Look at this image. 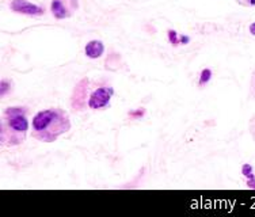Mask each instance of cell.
<instances>
[{
    "mask_svg": "<svg viewBox=\"0 0 255 217\" xmlns=\"http://www.w3.org/2000/svg\"><path fill=\"white\" fill-rule=\"evenodd\" d=\"M71 128L68 113L63 108H45L31 119V137L41 143H54Z\"/></svg>",
    "mask_w": 255,
    "mask_h": 217,
    "instance_id": "6da1fadb",
    "label": "cell"
},
{
    "mask_svg": "<svg viewBox=\"0 0 255 217\" xmlns=\"http://www.w3.org/2000/svg\"><path fill=\"white\" fill-rule=\"evenodd\" d=\"M29 108L10 106L0 119V144L1 147H16L26 140L29 130Z\"/></svg>",
    "mask_w": 255,
    "mask_h": 217,
    "instance_id": "7a4b0ae2",
    "label": "cell"
},
{
    "mask_svg": "<svg viewBox=\"0 0 255 217\" xmlns=\"http://www.w3.org/2000/svg\"><path fill=\"white\" fill-rule=\"evenodd\" d=\"M89 78L79 80L75 86L72 95H71V106L75 111H83L86 106H89Z\"/></svg>",
    "mask_w": 255,
    "mask_h": 217,
    "instance_id": "3957f363",
    "label": "cell"
},
{
    "mask_svg": "<svg viewBox=\"0 0 255 217\" xmlns=\"http://www.w3.org/2000/svg\"><path fill=\"white\" fill-rule=\"evenodd\" d=\"M79 8V0H52L50 11L56 19H67L74 16Z\"/></svg>",
    "mask_w": 255,
    "mask_h": 217,
    "instance_id": "277c9868",
    "label": "cell"
},
{
    "mask_svg": "<svg viewBox=\"0 0 255 217\" xmlns=\"http://www.w3.org/2000/svg\"><path fill=\"white\" fill-rule=\"evenodd\" d=\"M114 95L113 87H98L94 90L89 98V108L93 110H103L110 106V101Z\"/></svg>",
    "mask_w": 255,
    "mask_h": 217,
    "instance_id": "5b68a950",
    "label": "cell"
},
{
    "mask_svg": "<svg viewBox=\"0 0 255 217\" xmlns=\"http://www.w3.org/2000/svg\"><path fill=\"white\" fill-rule=\"evenodd\" d=\"M10 10L16 14L30 15V16H38L44 14V8L38 4H34L27 0H11Z\"/></svg>",
    "mask_w": 255,
    "mask_h": 217,
    "instance_id": "8992f818",
    "label": "cell"
},
{
    "mask_svg": "<svg viewBox=\"0 0 255 217\" xmlns=\"http://www.w3.org/2000/svg\"><path fill=\"white\" fill-rule=\"evenodd\" d=\"M105 52V46L103 42L99 40H93L86 44L84 46V53L89 59H99Z\"/></svg>",
    "mask_w": 255,
    "mask_h": 217,
    "instance_id": "52a82bcc",
    "label": "cell"
},
{
    "mask_svg": "<svg viewBox=\"0 0 255 217\" xmlns=\"http://www.w3.org/2000/svg\"><path fill=\"white\" fill-rule=\"evenodd\" d=\"M11 91V82L10 80H5V79H1L0 82V94L1 97H5V95L10 94Z\"/></svg>",
    "mask_w": 255,
    "mask_h": 217,
    "instance_id": "ba28073f",
    "label": "cell"
},
{
    "mask_svg": "<svg viewBox=\"0 0 255 217\" xmlns=\"http://www.w3.org/2000/svg\"><path fill=\"white\" fill-rule=\"evenodd\" d=\"M212 79V71L209 68H205L202 69L201 72V76H200V84L201 86H204V84H206L209 80Z\"/></svg>",
    "mask_w": 255,
    "mask_h": 217,
    "instance_id": "9c48e42d",
    "label": "cell"
},
{
    "mask_svg": "<svg viewBox=\"0 0 255 217\" xmlns=\"http://www.w3.org/2000/svg\"><path fill=\"white\" fill-rule=\"evenodd\" d=\"M167 37H168V41H170L174 46L179 44V34H178L175 30H168V34H167Z\"/></svg>",
    "mask_w": 255,
    "mask_h": 217,
    "instance_id": "30bf717a",
    "label": "cell"
},
{
    "mask_svg": "<svg viewBox=\"0 0 255 217\" xmlns=\"http://www.w3.org/2000/svg\"><path fill=\"white\" fill-rule=\"evenodd\" d=\"M242 171H243V175H245V177L249 178V181L255 178V175L253 174V167H251L250 164H245L243 168H242Z\"/></svg>",
    "mask_w": 255,
    "mask_h": 217,
    "instance_id": "8fae6325",
    "label": "cell"
},
{
    "mask_svg": "<svg viewBox=\"0 0 255 217\" xmlns=\"http://www.w3.org/2000/svg\"><path fill=\"white\" fill-rule=\"evenodd\" d=\"M144 114H145V110L144 108H138V110L129 111V117L130 118H141V117H144Z\"/></svg>",
    "mask_w": 255,
    "mask_h": 217,
    "instance_id": "7c38bea8",
    "label": "cell"
},
{
    "mask_svg": "<svg viewBox=\"0 0 255 217\" xmlns=\"http://www.w3.org/2000/svg\"><path fill=\"white\" fill-rule=\"evenodd\" d=\"M236 3L243 7H253L255 5V0H236Z\"/></svg>",
    "mask_w": 255,
    "mask_h": 217,
    "instance_id": "4fadbf2b",
    "label": "cell"
},
{
    "mask_svg": "<svg viewBox=\"0 0 255 217\" xmlns=\"http://www.w3.org/2000/svg\"><path fill=\"white\" fill-rule=\"evenodd\" d=\"M249 30H250V33H251V34L255 35V22H254V23H251L250 27H249Z\"/></svg>",
    "mask_w": 255,
    "mask_h": 217,
    "instance_id": "5bb4252c",
    "label": "cell"
}]
</instances>
